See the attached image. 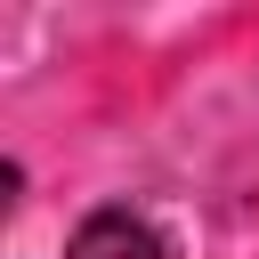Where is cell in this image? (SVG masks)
Returning <instances> with one entry per match:
<instances>
[{"label": "cell", "mask_w": 259, "mask_h": 259, "mask_svg": "<svg viewBox=\"0 0 259 259\" xmlns=\"http://www.w3.org/2000/svg\"><path fill=\"white\" fill-rule=\"evenodd\" d=\"M73 259H162V243H154V227L130 219V210H89V219L73 227Z\"/></svg>", "instance_id": "6da1fadb"}]
</instances>
